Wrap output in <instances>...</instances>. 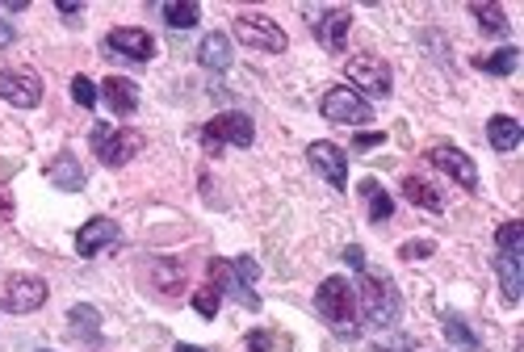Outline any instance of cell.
Masks as SVG:
<instances>
[{
    "label": "cell",
    "instance_id": "74e56055",
    "mask_svg": "<svg viewBox=\"0 0 524 352\" xmlns=\"http://www.w3.org/2000/svg\"><path fill=\"white\" fill-rule=\"evenodd\" d=\"M59 13H64V17H80L84 5H76V0H59Z\"/></svg>",
    "mask_w": 524,
    "mask_h": 352
},
{
    "label": "cell",
    "instance_id": "4316f807",
    "mask_svg": "<svg viewBox=\"0 0 524 352\" xmlns=\"http://www.w3.org/2000/svg\"><path fill=\"white\" fill-rule=\"evenodd\" d=\"M495 243L503 256H524V222H503L495 231Z\"/></svg>",
    "mask_w": 524,
    "mask_h": 352
},
{
    "label": "cell",
    "instance_id": "ffe728a7",
    "mask_svg": "<svg viewBox=\"0 0 524 352\" xmlns=\"http://www.w3.org/2000/svg\"><path fill=\"white\" fill-rule=\"evenodd\" d=\"M487 139H491L495 152H516V147H520V139H524V131H520V122H516V118H508V113H495V118L487 122Z\"/></svg>",
    "mask_w": 524,
    "mask_h": 352
},
{
    "label": "cell",
    "instance_id": "484cf974",
    "mask_svg": "<svg viewBox=\"0 0 524 352\" xmlns=\"http://www.w3.org/2000/svg\"><path fill=\"white\" fill-rule=\"evenodd\" d=\"M403 198L411 201V206H424V210H440L445 201H440V193L428 181H420V176H407L403 181Z\"/></svg>",
    "mask_w": 524,
    "mask_h": 352
},
{
    "label": "cell",
    "instance_id": "ab89813d",
    "mask_svg": "<svg viewBox=\"0 0 524 352\" xmlns=\"http://www.w3.org/2000/svg\"><path fill=\"white\" fill-rule=\"evenodd\" d=\"M176 352H206V348H197V344H176Z\"/></svg>",
    "mask_w": 524,
    "mask_h": 352
},
{
    "label": "cell",
    "instance_id": "9c48e42d",
    "mask_svg": "<svg viewBox=\"0 0 524 352\" xmlns=\"http://www.w3.org/2000/svg\"><path fill=\"white\" fill-rule=\"evenodd\" d=\"M0 97L17 110H34L43 101V80L25 67H0Z\"/></svg>",
    "mask_w": 524,
    "mask_h": 352
},
{
    "label": "cell",
    "instance_id": "7402d4cb",
    "mask_svg": "<svg viewBox=\"0 0 524 352\" xmlns=\"http://www.w3.org/2000/svg\"><path fill=\"white\" fill-rule=\"evenodd\" d=\"M160 13H164V22L173 30H193L202 22V9H197L193 0H168V5H160Z\"/></svg>",
    "mask_w": 524,
    "mask_h": 352
},
{
    "label": "cell",
    "instance_id": "f1b7e54d",
    "mask_svg": "<svg viewBox=\"0 0 524 352\" xmlns=\"http://www.w3.org/2000/svg\"><path fill=\"white\" fill-rule=\"evenodd\" d=\"M248 352H290V340L285 336H273V331L256 328L248 336Z\"/></svg>",
    "mask_w": 524,
    "mask_h": 352
},
{
    "label": "cell",
    "instance_id": "ac0fdd59",
    "mask_svg": "<svg viewBox=\"0 0 524 352\" xmlns=\"http://www.w3.org/2000/svg\"><path fill=\"white\" fill-rule=\"evenodd\" d=\"M231 59H235V55H231V38H227V34H219V30L206 34L202 46H197V64L210 67V72H227Z\"/></svg>",
    "mask_w": 524,
    "mask_h": 352
},
{
    "label": "cell",
    "instance_id": "d6a6232c",
    "mask_svg": "<svg viewBox=\"0 0 524 352\" xmlns=\"http://www.w3.org/2000/svg\"><path fill=\"white\" fill-rule=\"evenodd\" d=\"M432 252H437V243H432V240H407L403 248H399L403 260H428Z\"/></svg>",
    "mask_w": 524,
    "mask_h": 352
},
{
    "label": "cell",
    "instance_id": "d4e9b609",
    "mask_svg": "<svg viewBox=\"0 0 524 352\" xmlns=\"http://www.w3.org/2000/svg\"><path fill=\"white\" fill-rule=\"evenodd\" d=\"M470 13H474L482 30H487V34H495V38H508V34H512V22L503 17V9H499V5H470Z\"/></svg>",
    "mask_w": 524,
    "mask_h": 352
},
{
    "label": "cell",
    "instance_id": "603a6c76",
    "mask_svg": "<svg viewBox=\"0 0 524 352\" xmlns=\"http://www.w3.org/2000/svg\"><path fill=\"white\" fill-rule=\"evenodd\" d=\"M440 328H445V340L449 344H458V348H466V352H479L482 348L479 331L470 328L466 319H458V315H445V323H440Z\"/></svg>",
    "mask_w": 524,
    "mask_h": 352
},
{
    "label": "cell",
    "instance_id": "83f0119b",
    "mask_svg": "<svg viewBox=\"0 0 524 352\" xmlns=\"http://www.w3.org/2000/svg\"><path fill=\"white\" fill-rule=\"evenodd\" d=\"M155 281H160V289H164V294H181V286H185V273H181V264H173V260H155Z\"/></svg>",
    "mask_w": 524,
    "mask_h": 352
},
{
    "label": "cell",
    "instance_id": "836d02e7",
    "mask_svg": "<svg viewBox=\"0 0 524 352\" xmlns=\"http://www.w3.org/2000/svg\"><path fill=\"white\" fill-rule=\"evenodd\" d=\"M231 269H235V277H240L243 286H256V277H261V264L252 260V256H240V260H231Z\"/></svg>",
    "mask_w": 524,
    "mask_h": 352
},
{
    "label": "cell",
    "instance_id": "3957f363",
    "mask_svg": "<svg viewBox=\"0 0 524 352\" xmlns=\"http://www.w3.org/2000/svg\"><path fill=\"white\" fill-rule=\"evenodd\" d=\"M93 152H97V160L105 168H126L134 155L143 152V134L97 122V126H93Z\"/></svg>",
    "mask_w": 524,
    "mask_h": 352
},
{
    "label": "cell",
    "instance_id": "f35d334b",
    "mask_svg": "<svg viewBox=\"0 0 524 352\" xmlns=\"http://www.w3.org/2000/svg\"><path fill=\"white\" fill-rule=\"evenodd\" d=\"M13 38H17V30H13V25L0 17V46H13Z\"/></svg>",
    "mask_w": 524,
    "mask_h": 352
},
{
    "label": "cell",
    "instance_id": "30bf717a",
    "mask_svg": "<svg viewBox=\"0 0 524 352\" xmlns=\"http://www.w3.org/2000/svg\"><path fill=\"white\" fill-rule=\"evenodd\" d=\"M306 160H311V168H315V172L323 176L331 189H349V155L340 152L336 143L319 139V143L306 147Z\"/></svg>",
    "mask_w": 524,
    "mask_h": 352
},
{
    "label": "cell",
    "instance_id": "5bb4252c",
    "mask_svg": "<svg viewBox=\"0 0 524 352\" xmlns=\"http://www.w3.org/2000/svg\"><path fill=\"white\" fill-rule=\"evenodd\" d=\"M349 25H352V13L349 9L311 13V30H315V38L328 46V51H344V43H349Z\"/></svg>",
    "mask_w": 524,
    "mask_h": 352
},
{
    "label": "cell",
    "instance_id": "4dcf8cb0",
    "mask_svg": "<svg viewBox=\"0 0 524 352\" xmlns=\"http://www.w3.org/2000/svg\"><path fill=\"white\" fill-rule=\"evenodd\" d=\"M219 302H222V294L214 286H202L193 294V310L202 315V319H214V315H219Z\"/></svg>",
    "mask_w": 524,
    "mask_h": 352
},
{
    "label": "cell",
    "instance_id": "7a4b0ae2",
    "mask_svg": "<svg viewBox=\"0 0 524 352\" xmlns=\"http://www.w3.org/2000/svg\"><path fill=\"white\" fill-rule=\"evenodd\" d=\"M357 286H361V310H365V319H370L373 328H394L399 310H403L399 289H394L386 277H373V273H361Z\"/></svg>",
    "mask_w": 524,
    "mask_h": 352
},
{
    "label": "cell",
    "instance_id": "4fadbf2b",
    "mask_svg": "<svg viewBox=\"0 0 524 352\" xmlns=\"http://www.w3.org/2000/svg\"><path fill=\"white\" fill-rule=\"evenodd\" d=\"M210 286L219 289V294H227V298H235L243 310H261V294L252 286H243L240 277H235V269H231V260H210Z\"/></svg>",
    "mask_w": 524,
    "mask_h": 352
},
{
    "label": "cell",
    "instance_id": "ba28073f",
    "mask_svg": "<svg viewBox=\"0 0 524 352\" xmlns=\"http://www.w3.org/2000/svg\"><path fill=\"white\" fill-rule=\"evenodd\" d=\"M46 302V281L34 273H17L5 281V289H0V307L13 310V315H30V310H38Z\"/></svg>",
    "mask_w": 524,
    "mask_h": 352
},
{
    "label": "cell",
    "instance_id": "8fae6325",
    "mask_svg": "<svg viewBox=\"0 0 524 352\" xmlns=\"http://www.w3.org/2000/svg\"><path fill=\"white\" fill-rule=\"evenodd\" d=\"M105 51L110 55H126L134 64H147L155 55V38L147 30H139V25H118V30L105 34Z\"/></svg>",
    "mask_w": 524,
    "mask_h": 352
},
{
    "label": "cell",
    "instance_id": "277c9868",
    "mask_svg": "<svg viewBox=\"0 0 524 352\" xmlns=\"http://www.w3.org/2000/svg\"><path fill=\"white\" fill-rule=\"evenodd\" d=\"M235 38H240L243 46H252V51H269V55H282L285 46H290L285 30L269 13H252V9H243L240 17H235Z\"/></svg>",
    "mask_w": 524,
    "mask_h": 352
},
{
    "label": "cell",
    "instance_id": "d590c367",
    "mask_svg": "<svg viewBox=\"0 0 524 352\" xmlns=\"http://www.w3.org/2000/svg\"><path fill=\"white\" fill-rule=\"evenodd\" d=\"M352 147H357V152H370V147H382V134H357V139H352Z\"/></svg>",
    "mask_w": 524,
    "mask_h": 352
},
{
    "label": "cell",
    "instance_id": "f546056e",
    "mask_svg": "<svg viewBox=\"0 0 524 352\" xmlns=\"http://www.w3.org/2000/svg\"><path fill=\"white\" fill-rule=\"evenodd\" d=\"M67 319H72V331H76V336H97L101 331V315L93 307H72Z\"/></svg>",
    "mask_w": 524,
    "mask_h": 352
},
{
    "label": "cell",
    "instance_id": "52a82bcc",
    "mask_svg": "<svg viewBox=\"0 0 524 352\" xmlns=\"http://www.w3.org/2000/svg\"><path fill=\"white\" fill-rule=\"evenodd\" d=\"M323 118L328 122H340V126H365V122L373 118L370 101L361 97V93H352L349 84H336L331 93H323Z\"/></svg>",
    "mask_w": 524,
    "mask_h": 352
},
{
    "label": "cell",
    "instance_id": "5b68a950",
    "mask_svg": "<svg viewBox=\"0 0 524 352\" xmlns=\"http://www.w3.org/2000/svg\"><path fill=\"white\" fill-rule=\"evenodd\" d=\"M252 139H256V126H252L248 113H222V118L206 122L202 126V143H206V152L219 155L222 147H252Z\"/></svg>",
    "mask_w": 524,
    "mask_h": 352
},
{
    "label": "cell",
    "instance_id": "60d3db41",
    "mask_svg": "<svg viewBox=\"0 0 524 352\" xmlns=\"http://www.w3.org/2000/svg\"><path fill=\"white\" fill-rule=\"evenodd\" d=\"M0 210H5V214H9V198H5V193H0Z\"/></svg>",
    "mask_w": 524,
    "mask_h": 352
},
{
    "label": "cell",
    "instance_id": "cb8c5ba5",
    "mask_svg": "<svg viewBox=\"0 0 524 352\" xmlns=\"http://www.w3.org/2000/svg\"><path fill=\"white\" fill-rule=\"evenodd\" d=\"M516 64H520V51H516V46H503L495 55L474 59V67H479V72H491V76H512Z\"/></svg>",
    "mask_w": 524,
    "mask_h": 352
},
{
    "label": "cell",
    "instance_id": "8d00e7d4",
    "mask_svg": "<svg viewBox=\"0 0 524 352\" xmlns=\"http://www.w3.org/2000/svg\"><path fill=\"white\" fill-rule=\"evenodd\" d=\"M411 340H378V352H407Z\"/></svg>",
    "mask_w": 524,
    "mask_h": 352
},
{
    "label": "cell",
    "instance_id": "9a60e30c",
    "mask_svg": "<svg viewBox=\"0 0 524 352\" xmlns=\"http://www.w3.org/2000/svg\"><path fill=\"white\" fill-rule=\"evenodd\" d=\"M118 240H122V227L114 219H88L76 231V252L88 260V256H97L101 248H110V243H118Z\"/></svg>",
    "mask_w": 524,
    "mask_h": 352
},
{
    "label": "cell",
    "instance_id": "8992f818",
    "mask_svg": "<svg viewBox=\"0 0 524 352\" xmlns=\"http://www.w3.org/2000/svg\"><path fill=\"white\" fill-rule=\"evenodd\" d=\"M344 76L352 80V93H370V97H391V64L378 55H352L344 64Z\"/></svg>",
    "mask_w": 524,
    "mask_h": 352
},
{
    "label": "cell",
    "instance_id": "7c38bea8",
    "mask_svg": "<svg viewBox=\"0 0 524 352\" xmlns=\"http://www.w3.org/2000/svg\"><path fill=\"white\" fill-rule=\"evenodd\" d=\"M428 160H432V164H437L445 176H453V181H458L461 189H470V193L479 189V168H474V160H470V155L461 152V147L437 143L432 152H428Z\"/></svg>",
    "mask_w": 524,
    "mask_h": 352
},
{
    "label": "cell",
    "instance_id": "e0dca14e",
    "mask_svg": "<svg viewBox=\"0 0 524 352\" xmlns=\"http://www.w3.org/2000/svg\"><path fill=\"white\" fill-rule=\"evenodd\" d=\"M46 181L64 189V193H76V189H84V168H80V160L72 152H59L55 164L46 168Z\"/></svg>",
    "mask_w": 524,
    "mask_h": 352
},
{
    "label": "cell",
    "instance_id": "2e32d148",
    "mask_svg": "<svg viewBox=\"0 0 524 352\" xmlns=\"http://www.w3.org/2000/svg\"><path fill=\"white\" fill-rule=\"evenodd\" d=\"M101 97H105L110 113H118V118H126V113L139 110V84H134V80H126V76L101 80Z\"/></svg>",
    "mask_w": 524,
    "mask_h": 352
},
{
    "label": "cell",
    "instance_id": "e575fe53",
    "mask_svg": "<svg viewBox=\"0 0 524 352\" xmlns=\"http://www.w3.org/2000/svg\"><path fill=\"white\" fill-rule=\"evenodd\" d=\"M344 264L357 269V273H365V248H361V243H349V248H344Z\"/></svg>",
    "mask_w": 524,
    "mask_h": 352
},
{
    "label": "cell",
    "instance_id": "44dd1931",
    "mask_svg": "<svg viewBox=\"0 0 524 352\" xmlns=\"http://www.w3.org/2000/svg\"><path fill=\"white\" fill-rule=\"evenodd\" d=\"M361 198H365V206H370V219L373 222H386V219H394V198L386 193L378 181H361Z\"/></svg>",
    "mask_w": 524,
    "mask_h": 352
},
{
    "label": "cell",
    "instance_id": "6da1fadb",
    "mask_svg": "<svg viewBox=\"0 0 524 352\" xmlns=\"http://www.w3.org/2000/svg\"><path fill=\"white\" fill-rule=\"evenodd\" d=\"M315 307H319V315L328 319V328L336 331V336H357V294H352V286L344 281V277H328L323 286H319V294H315Z\"/></svg>",
    "mask_w": 524,
    "mask_h": 352
},
{
    "label": "cell",
    "instance_id": "d6986e66",
    "mask_svg": "<svg viewBox=\"0 0 524 352\" xmlns=\"http://www.w3.org/2000/svg\"><path fill=\"white\" fill-rule=\"evenodd\" d=\"M495 273H499V286L508 302H520V286H524V256H495Z\"/></svg>",
    "mask_w": 524,
    "mask_h": 352
},
{
    "label": "cell",
    "instance_id": "1f68e13d",
    "mask_svg": "<svg viewBox=\"0 0 524 352\" xmlns=\"http://www.w3.org/2000/svg\"><path fill=\"white\" fill-rule=\"evenodd\" d=\"M72 101H76L80 110H93L97 105V84L88 76H72Z\"/></svg>",
    "mask_w": 524,
    "mask_h": 352
}]
</instances>
